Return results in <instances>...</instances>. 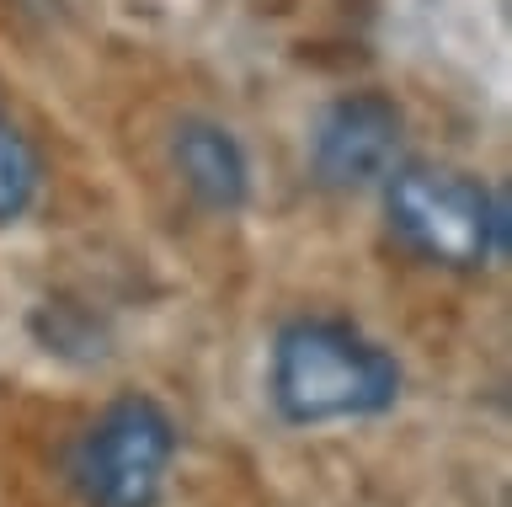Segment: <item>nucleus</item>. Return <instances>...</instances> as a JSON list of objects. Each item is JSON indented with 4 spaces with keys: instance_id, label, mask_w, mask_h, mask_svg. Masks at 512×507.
Instances as JSON below:
<instances>
[{
    "instance_id": "obj_1",
    "label": "nucleus",
    "mask_w": 512,
    "mask_h": 507,
    "mask_svg": "<svg viewBox=\"0 0 512 507\" xmlns=\"http://www.w3.org/2000/svg\"><path fill=\"white\" fill-rule=\"evenodd\" d=\"M406 369L347 315H294L272 331L267 401L283 427L368 422L400 406Z\"/></svg>"
},
{
    "instance_id": "obj_2",
    "label": "nucleus",
    "mask_w": 512,
    "mask_h": 507,
    "mask_svg": "<svg viewBox=\"0 0 512 507\" xmlns=\"http://www.w3.org/2000/svg\"><path fill=\"white\" fill-rule=\"evenodd\" d=\"M384 230L438 273H486L507 251V198L448 161H395L379 182Z\"/></svg>"
},
{
    "instance_id": "obj_3",
    "label": "nucleus",
    "mask_w": 512,
    "mask_h": 507,
    "mask_svg": "<svg viewBox=\"0 0 512 507\" xmlns=\"http://www.w3.org/2000/svg\"><path fill=\"white\" fill-rule=\"evenodd\" d=\"M182 454V427L150 390H123L75 433L64 481L80 507H160Z\"/></svg>"
},
{
    "instance_id": "obj_4",
    "label": "nucleus",
    "mask_w": 512,
    "mask_h": 507,
    "mask_svg": "<svg viewBox=\"0 0 512 507\" xmlns=\"http://www.w3.org/2000/svg\"><path fill=\"white\" fill-rule=\"evenodd\" d=\"M400 150H406V107L390 91L363 86L331 97L310 118L304 166H310V182L326 193H363L384 182Z\"/></svg>"
},
{
    "instance_id": "obj_5",
    "label": "nucleus",
    "mask_w": 512,
    "mask_h": 507,
    "mask_svg": "<svg viewBox=\"0 0 512 507\" xmlns=\"http://www.w3.org/2000/svg\"><path fill=\"white\" fill-rule=\"evenodd\" d=\"M171 171L176 182L187 187V198L198 203L203 214L230 219L251 203V155L240 145V134L219 118L192 113L171 129Z\"/></svg>"
},
{
    "instance_id": "obj_6",
    "label": "nucleus",
    "mask_w": 512,
    "mask_h": 507,
    "mask_svg": "<svg viewBox=\"0 0 512 507\" xmlns=\"http://www.w3.org/2000/svg\"><path fill=\"white\" fill-rule=\"evenodd\" d=\"M27 331L38 337L43 353L59 358V363L91 369V363L112 358V337H107L102 315H96L91 305H80V299H70V294H48L43 305L27 315Z\"/></svg>"
},
{
    "instance_id": "obj_7",
    "label": "nucleus",
    "mask_w": 512,
    "mask_h": 507,
    "mask_svg": "<svg viewBox=\"0 0 512 507\" xmlns=\"http://www.w3.org/2000/svg\"><path fill=\"white\" fill-rule=\"evenodd\" d=\"M38 193H43V155L6 118L0 123V230L16 225V219H27Z\"/></svg>"
},
{
    "instance_id": "obj_8",
    "label": "nucleus",
    "mask_w": 512,
    "mask_h": 507,
    "mask_svg": "<svg viewBox=\"0 0 512 507\" xmlns=\"http://www.w3.org/2000/svg\"><path fill=\"white\" fill-rule=\"evenodd\" d=\"M0 123H6V107H0Z\"/></svg>"
}]
</instances>
